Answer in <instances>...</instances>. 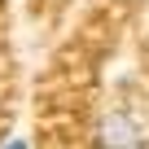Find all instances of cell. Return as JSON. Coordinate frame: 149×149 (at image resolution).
Returning <instances> with one entry per match:
<instances>
[{
  "label": "cell",
  "instance_id": "1",
  "mask_svg": "<svg viewBox=\"0 0 149 149\" xmlns=\"http://www.w3.org/2000/svg\"><path fill=\"white\" fill-rule=\"evenodd\" d=\"M140 140H145V136H140V123L127 118L123 110L101 118V145H105V149H140Z\"/></svg>",
  "mask_w": 149,
  "mask_h": 149
},
{
  "label": "cell",
  "instance_id": "2",
  "mask_svg": "<svg viewBox=\"0 0 149 149\" xmlns=\"http://www.w3.org/2000/svg\"><path fill=\"white\" fill-rule=\"evenodd\" d=\"M5 149H26V145H22V140H13V145H5Z\"/></svg>",
  "mask_w": 149,
  "mask_h": 149
}]
</instances>
